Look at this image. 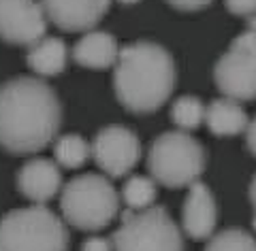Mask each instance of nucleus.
Returning <instances> with one entry per match:
<instances>
[{
	"label": "nucleus",
	"instance_id": "f257e3e1",
	"mask_svg": "<svg viewBox=\"0 0 256 251\" xmlns=\"http://www.w3.org/2000/svg\"><path fill=\"white\" fill-rule=\"evenodd\" d=\"M62 121L56 92L41 79L15 77L0 85V147L34 153L54 141Z\"/></svg>",
	"mask_w": 256,
	"mask_h": 251
},
{
	"label": "nucleus",
	"instance_id": "f03ea898",
	"mask_svg": "<svg viewBox=\"0 0 256 251\" xmlns=\"http://www.w3.org/2000/svg\"><path fill=\"white\" fill-rule=\"evenodd\" d=\"M173 87L175 64L162 45L141 40L120 49L114 64V90L128 111L152 113L160 109Z\"/></svg>",
	"mask_w": 256,
	"mask_h": 251
},
{
	"label": "nucleus",
	"instance_id": "7ed1b4c3",
	"mask_svg": "<svg viewBox=\"0 0 256 251\" xmlns=\"http://www.w3.org/2000/svg\"><path fill=\"white\" fill-rule=\"evenodd\" d=\"M68 232L43 205L24 207L0 220V251H66Z\"/></svg>",
	"mask_w": 256,
	"mask_h": 251
},
{
	"label": "nucleus",
	"instance_id": "20e7f679",
	"mask_svg": "<svg viewBox=\"0 0 256 251\" xmlns=\"http://www.w3.org/2000/svg\"><path fill=\"white\" fill-rule=\"evenodd\" d=\"M60 207L64 220L70 226L94 232L114 222L120 209V198L107 177L90 173L75 177L64 185Z\"/></svg>",
	"mask_w": 256,
	"mask_h": 251
},
{
	"label": "nucleus",
	"instance_id": "39448f33",
	"mask_svg": "<svg viewBox=\"0 0 256 251\" xmlns=\"http://www.w3.org/2000/svg\"><path fill=\"white\" fill-rule=\"evenodd\" d=\"M148 166L154 181L164 188H184L198 181L205 168L203 145L188 132H164L152 143Z\"/></svg>",
	"mask_w": 256,
	"mask_h": 251
},
{
	"label": "nucleus",
	"instance_id": "423d86ee",
	"mask_svg": "<svg viewBox=\"0 0 256 251\" xmlns=\"http://www.w3.org/2000/svg\"><path fill=\"white\" fill-rule=\"evenodd\" d=\"M111 245L114 251H184L178 224L162 207L126 213Z\"/></svg>",
	"mask_w": 256,
	"mask_h": 251
},
{
	"label": "nucleus",
	"instance_id": "0eeeda50",
	"mask_svg": "<svg viewBox=\"0 0 256 251\" xmlns=\"http://www.w3.org/2000/svg\"><path fill=\"white\" fill-rule=\"evenodd\" d=\"M214 81L226 98L256 100V36L239 34L214 68Z\"/></svg>",
	"mask_w": 256,
	"mask_h": 251
},
{
	"label": "nucleus",
	"instance_id": "6e6552de",
	"mask_svg": "<svg viewBox=\"0 0 256 251\" xmlns=\"http://www.w3.org/2000/svg\"><path fill=\"white\" fill-rule=\"evenodd\" d=\"M92 156L109 177H124L139 162L141 145L137 134L124 126H107L96 134Z\"/></svg>",
	"mask_w": 256,
	"mask_h": 251
},
{
	"label": "nucleus",
	"instance_id": "1a4fd4ad",
	"mask_svg": "<svg viewBox=\"0 0 256 251\" xmlns=\"http://www.w3.org/2000/svg\"><path fill=\"white\" fill-rule=\"evenodd\" d=\"M47 17L38 0H0V38L11 45H34L45 36Z\"/></svg>",
	"mask_w": 256,
	"mask_h": 251
},
{
	"label": "nucleus",
	"instance_id": "9d476101",
	"mask_svg": "<svg viewBox=\"0 0 256 251\" xmlns=\"http://www.w3.org/2000/svg\"><path fill=\"white\" fill-rule=\"evenodd\" d=\"M45 17L68 32L90 30L102 19L111 0H38Z\"/></svg>",
	"mask_w": 256,
	"mask_h": 251
},
{
	"label": "nucleus",
	"instance_id": "9b49d317",
	"mask_svg": "<svg viewBox=\"0 0 256 251\" xmlns=\"http://www.w3.org/2000/svg\"><path fill=\"white\" fill-rule=\"evenodd\" d=\"M216 200L205 183L194 181L184 202L182 226L190 239H210L216 228Z\"/></svg>",
	"mask_w": 256,
	"mask_h": 251
},
{
	"label": "nucleus",
	"instance_id": "f8f14e48",
	"mask_svg": "<svg viewBox=\"0 0 256 251\" xmlns=\"http://www.w3.org/2000/svg\"><path fill=\"white\" fill-rule=\"evenodd\" d=\"M62 175L56 162L36 158L24 164L18 175V188L26 198H30L34 205H43L50 198H54L60 192Z\"/></svg>",
	"mask_w": 256,
	"mask_h": 251
},
{
	"label": "nucleus",
	"instance_id": "ddd939ff",
	"mask_svg": "<svg viewBox=\"0 0 256 251\" xmlns=\"http://www.w3.org/2000/svg\"><path fill=\"white\" fill-rule=\"evenodd\" d=\"M120 47L116 36H111L109 32L92 30L77 40L73 58L77 64H82L84 68H94V70H105L114 66L118 60Z\"/></svg>",
	"mask_w": 256,
	"mask_h": 251
},
{
	"label": "nucleus",
	"instance_id": "4468645a",
	"mask_svg": "<svg viewBox=\"0 0 256 251\" xmlns=\"http://www.w3.org/2000/svg\"><path fill=\"white\" fill-rule=\"evenodd\" d=\"M207 128L216 136H235L239 132H246L248 115L242 109V104L230 98H218L205 109Z\"/></svg>",
	"mask_w": 256,
	"mask_h": 251
},
{
	"label": "nucleus",
	"instance_id": "2eb2a0df",
	"mask_svg": "<svg viewBox=\"0 0 256 251\" xmlns=\"http://www.w3.org/2000/svg\"><path fill=\"white\" fill-rule=\"evenodd\" d=\"M26 62L36 75L54 77L66 66V45L56 36H43L34 45H30Z\"/></svg>",
	"mask_w": 256,
	"mask_h": 251
},
{
	"label": "nucleus",
	"instance_id": "dca6fc26",
	"mask_svg": "<svg viewBox=\"0 0 256 251\" xmlns=\"http://www.w3.org/2000/svg\"><path fill=\"white\" fill-rule=\"evenodd\" d=\"M90 151H92V147L86 143L84 136H79V134H64L54 145L56 162L66 168L84 166L86 160L90 158Z\"/></svg>",
	"mask_w": 256,
	"mask_h": 251
},
{
	"label": "nucleus",
	"instance_id": "f3484780",
	"mask_svg": "<svg viewBox=\"0 0 256 251\" xmlns=\"http://www.w3.org/2000/svg\"><path fill=\"white\" fill-rule=\"evenodd\" d=\"M122 200L132 211H143L148 207H154L156 200V183L150 177L134 175L130 177L122 188Z\"/></svg>",
	"mask_w": 256,
	"mask_h": 251
},
{
	"label": "nucleus",
	"instance_id": "a211bd4d",
	"mask_svg": "<svg viewBox=\"0 0 256 251\" xmlns=\"http://www.w3.org/2000/svg\"><path fill=\"white\" fill-rule=\"evenodd\" d=\"M171 117L180 126V130H194L205 119V107L196 96H182L173 102Z\"/></svg>",
	"mask_w": 256,
	"mask_h": 251
},
{
	"label": "nucleus",
	"instance_id": "6ab92c4d",
	"mask_svg": "<svg viewBox=\"0 0 256 251\" xmlns=\"http://www.w3.org/2000/svg\"><path fill=\"white\" fill-rule=\"evenodd\" d=\"M205 251H256V239L239 228L222 230L210 237Z\"/></svg>",
	"mask_w": 256,
	"mask_h": 251
},
{
	"label": "nucleus",
	"instance_id": "aec40b11",
	"mask_svg": "<svg viewBox=\"0 0 256 251\" xmlns=\"http://www.w3.org/2000/svg\"><path fill=\"white\" fill-rule=\"evenodd\" d=\"M224 4L230 13L239 15V17L250 19L252 15H256V0H224Z\"/></svg>",
	"mask_w": 256,
	"mask_h": 251
},
{
	"label": "nucleus",
	"instance_id": "412c9836",
	"mask_svg": "<svg viewBox=\"0 0 256 251\" xmlns=\"http://www.w3.org/2000/svg\"><path fill=\"white\" fill-rule=\"evenodd\" d=\"M166 2L180 11H198V9H205L212 0H166Z\"/></svg>",
	"mask_w": 256,
	"mask_h": 251
},
{
	"label": "nucleus",
	"instance_id": "4be33fe9",
	"mask_svg": "<svg viewBox=\"0 0 256 251\" xmlns=\"http://www.w3.org/2000/svg\"><path fill=\"white\" fill-rule=\"evenodd\" d=\"M82 251H114V245H111L109 239H102V237H92L84 243Z\"/></svg>",
	"mask_w": 256,
	"mask_h": 251
},
{
	"label": "nucleus",
	"instance_id": "5701e85b",
	"mask_svg": "<svg viewBox=\"0 0 256 251\" xmlns=\"http://www.w3.org/2000/svg\"><path fill=\"white\" fill-rule=\"evenodd\" d=\"M246 143L250 151L256 156V117L252 121H248V128H246Z\"/></svg>",
	"mask_w": 256,
	"mask_h": 251
},
{
	"label": "nucleus",
	"instance_id": "b1692460",
	"mask_svg": "<svg viewBox=\"0 0 256 251\" xmlns=\"http://www.w3.org/2000/svg\"><path fill=\"white\" fill-rule=\"evenodd\" d=\"M250 200H252V207H254V211H256V177H254L252 183H250Z\"/></svg>",
	"mask_w": 256,
	"mask_h": 251
},
{
	"label": "nucleus",
	"instance_id": "393cba45",
	"mask_svg": "<svg viewBox=\"0 0 256 251\" xmlns=\"http://www.w3.org/2000/svg\"><path fill=\"white\" fill-rule=\"evenodd\" d=\"M248 32H252V34L256 36V15H252V17H250V26H248Z\"/></svg>",
	"mask_w": 256,
	"mask_h": 251
},
{
	"label": "nucleus",
	"instance_id": "a878e982",
	"mask_svg": "<svg viewBox=\"0 0 256 251\" xmlns=\"http://www.w3.org/2000/svg\"><path fill=\"white\" fill-rule=\"evenodd\" d=\"M118 2H122V4H134V2H139V0H118Z\"/></svg>",
	"mask_w": 256,
	"mask_h": 251
}]
</instances>
